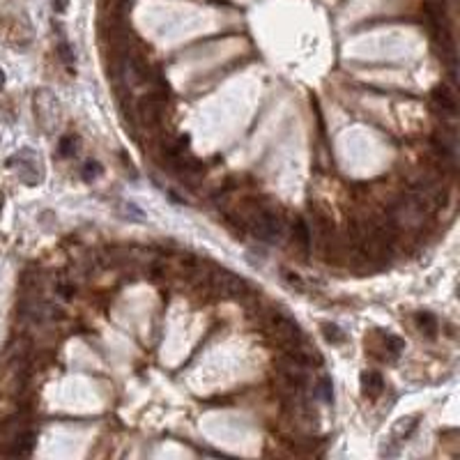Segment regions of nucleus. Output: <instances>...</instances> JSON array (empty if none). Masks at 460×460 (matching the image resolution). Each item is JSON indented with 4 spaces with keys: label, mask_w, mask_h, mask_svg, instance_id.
I'll list each match as a JSON object with an SVG mask.
<instances>
[{
    "label": "nucleus",
    "mask_w": 460,
    "mask_h": 460,
    "mask_svg": "<svg viewBox=\"0 0 460 460\" xmlns=\"http://www.w3.org/2000/svg\"><path fill=\"white\" fill-rule=\"evenodd\" d=\"M207 283H210V288L217 294H221V297H230V299L244 297V294L249 292V283L230 269H214L210 278H207Z\"/></svg>",
    "instance_id": "1"
},
{
    "label": "nucleus",
    "mask_w": 460,
    "mask_h": 460,
    "mask_svg": "<svg viewBox=\"0 0 460 460\" xmlns=\"http://www.w3.org/2000/svg\"><path fill=\"white\" fill-rule=\"evenodd\" d=\"M251 230L256 237H260L263 242H278L283 237V221L276 212L272 210H258L251 217Z\"/></svg>",
    "instance_id": "2"
},
{
    "label": "nucleus",
    "mask_w": 460,
    "mask_h": 460,
    "mask_svg": "<svg viewBox=\"0 0 460 460\" xmlns=\"http://www.w3.org/2000/svg\"><path fill=\"white\" fill-rule=\"evenodd\" d=\"M269 327H272V332H274L276 339L281 341L283 345H288V348H294V345L301 341V329H299L297 322L290 318V315L274 311L269 315Z\"/></svg>",
    "instance_id": "3"
},
{
    "label": "nucleus",
    "mask_w": 460,
    "mask_h": 460,
    "mask_svg": "<svg viewBox=\"0 0 460 460\" xmlns=\"http://www.w3.org/2000/svg\"><path fill=\"white\" fill-rule=\"evenodd\" d=\"M163 109H166V97L159 95V92H150L139 102V115L150 127L159 125L163 118Z\"/></svg>",
    "instance_id": "4"
},
{
    "label": "nucleus",
    "mask_w": 460,
    "mask_h": 460,
    "mask_svg": "<svg viewBox=\"0 0 460 460\" xmlns=\"http://www.w3.org/2000/svg\"><path fill=\"white\" fill-rule=\"evenodd\" d=\"M35 433L33 430H19L17 435L12 437V449L7 451V454H12V456H28L33 451V447H35Z\"/></svg>",
    "instance_id": "5"
},
{
    "label": "nucleus",
    "mask_w": 460,
    "mask_h": 460,
    "mask_svg": "<svg viewBox=\"0 0 460 460\" xmlns=\"http://www.w3.org/2000/svg\"><path fill=\"white\" fill-rule=\"evenodd\" d=\"M292 237H294V242H297V247L304 251V254H308V249H311V230H308V226L301 219H294Z\"/></svg>",
    "instance_id": "6"
},
{
    "label": "nucleus",
    "mask_w": 460,
    "mask_h": 460,
    "mask_svg": "<svg viewBox=\"0 0 460 460\" xmlns=\"http://www.w3.org/2000/svg\"><path fill=\"white\" fill-rule=\"evenodd\" d=\"M433 99H435V104L440 106L444 113H449V115L456 113V99H454V95H451L447 88H437L433 92Z\"/></svg>",
    "instance_id": "7"
},
{
    "label": "nucleus",
    "mask_w": 460,
    "mask_h": 460,
    "mask_svg": "<svg viewBox=\"0 0 460 460\" xmlns=\"http://www.w3.org/2000/svg\"><path fill=\"white\" fill-rule=\"evenodd\" d=\"M362 382H364V389L366 393H371V396H375V393L382 391V378L378 375V373H364L362 375Z\"/></svg>",
    "instance_id": "8"
},
{
    "label": "nucleus",
    "mask_w": 460,
    "mask_h": 460,
    "mask_svg": "<svg viewBox=\"0 0 460 460\" xmlns=\"http://www.w3.org/2000/svg\"><path fill=\"white\" fill-rule=\"evenodd\" d=\"M416 325H419L428 336H433L437 332V320L430 313H419V315H416Z\"/></svg>",
    "instance_id": "9"
},
{
    "label": "nucleus",
    "mask_w": 460,
    "mask_h": 460,
    "mask_svg": "<svg viewBox=\"0 0 460 460\" xmlns=\"http://www.w3.org/2000/svg\"><path fill=\"white\" fill-rule=\"evenodd\" d=\"M414 421H416L414 416H407V419H400V421H398V426H396V430H393V433H396L398 437H407V435L414 430V426H416Z\"/></svg>",
    "instance_id": "10"
},
{
    "label": "nucleus",
    "mask_w": 460,
    "mask_h": 460,
    "mask_svg": "<svg viewBox=\"0 0 460 460\" xmlns=\"http://www.w3.org/2000/svg\"><path fill=\"white\" fill-rule=\"evenodd\" d=\"M76 152V141L74 136H62L60 139V154L62 157H71Z\"/></svg>",
    "instance_id": "11"
},
{
    "label": "nucleus",
    "mask_w": 460,
    "mask_h": 460,
    "mask_svg": "<svg viewBox=\"0 0 460 460\" xmlns=\"http://www.w3.org/2000/svg\"><path fill=\"white\" fill-rule=\"evenodd\" d=\"M322 329H325L327 341H332V343H341V341H345V334H343L336 325H325Z\"/></svg>",
    "instance_id": "12"
},
{
    "label": "nucleus",
    "mask_w": 460,
    "mask_h": 460,
    "mask_svg": "<svg viewBox=\"0 0 460 460\" xmlns=\"http://www.w3.org/2000/svg\"><path fill=\"white\" fill-rule=\"evenodd\" d=\"M318 393H320L322 400H327V402L332 400V396H334V393H332V380L322 378V380H320V387H318Z\"/></svg>",
    "instance_id": "13"
},
{
    "label": "nucleus",
    "mask_w": 460,
    "mask_h": 460,
    "mask_svg": "<svg viewBox=\"0 0 460 460\" xmlns=\"http://www.w3.org/2000/svg\"><path fill=\"white\" fill-rule=\"evenodd\" d=\"M283 278H285V283H288V285L297 288V290H304V283H301L299 274H294V272H288V269H283Z\"/></svg>",
    "instance_id": "14"
},
{
    "label": "nucleus",
    "mask_w": 460,
    "mask_h": 460,
    "mask_svg": "<svg viewBox=\"0 0 460 460\" xmlns=\"http://www.w3.org/2000/svg\"><path fill=\"white\" fill-rule=\"evenodd\" d=\"M99 172H102V168H99V163H97V161H88V163H85L83 177H85V179H92V177H97Z\"/></svg>",
    "instance_id": "15"
},
{
    "label": "nucleus",
    "mask_w": 460,
    "mask_h": 460,
    "mask_svg": "<svg viewBox=\"0 0 460 460\" xmlns=\"http://www.w3.org/2000/svg\"><path fill=\"white\" fill-rule=\"evenodd\" d=\"M67 7H69V0H53V10H55L57 14L67 12Z\"/></svg>",
    "instance_id": "16"
},
{
    "label": "nucleus",
    "mask_w": 460,
    "mask_h": 460,
    "mask_svg": "<svg viewBox=\"0 0 460 460\" xmlns=\"http://www.w3.org/2000/svg\"><path fill=\"white\" fill-rule=\"evenodd\" d=\"M60 55H62V60L67 62V64L71 62V51H69V46L64 44V42H60Z\"/></svg>",
    "instance_id": "17"
},
{
    "label": "nucleus",
    "mask_w": 460,
    "mask_h": 460,
    "mask_svg": "<svg viewBox=\"0 0 460 460\" xmlns=\"http://www.w3.org/2000/svg\"><path fill=\"white\" fill-rule=\"evenodd\" d=\"M5 85V74H3V69H0V88Z\"/></svg>",
    "instance_id": "18"
}]
</instances>
